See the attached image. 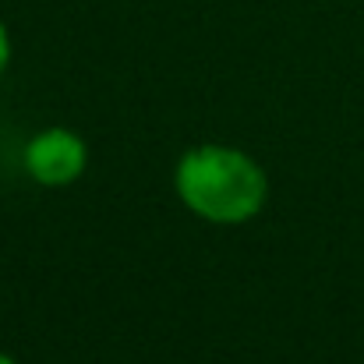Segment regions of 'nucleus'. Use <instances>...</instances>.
<instances>
[{
    "mask_svg": "<svg viewBox=\"0 0 364 364\" xmlns=\"http://www.w3.org/2000/svg\"><path fill=\"white\" fill-rule=\"evenodd\" d=\"M177 198L205 223L241 227L255 220L269 198V177L234 145H195L173 170Z\"/></svg>",
    "mask_w": 364,
    "mask_h": 364,
    "instance_id": "f257e3e1",
    "label": "nucleus"
},
{
    "mask_svg": "<svg viewBox=\"0 0 364 364\" xmlns=\"http://www.w3.org/2000/svg\"><path fill=\"white\" fill-rule=\"evenodd\" d=\"M89 166V145L71 127H43L25 145V170L43 188H68Z\"/></svg>",
    "mask_w": 364,
    "mask_h": 364,
    "instance_id": "f03ea898",
    "label": "nucleus"
},
{
    "mask_svg": "<svg viewBox=\"0 0 364 364\" xmlns=\"http://www.w3.org/2000/svg\"><path fill=\"white\" fill-rule=\"evenodd\" d=\"M7 60H11V36H7V25L0 21V75L7 71Z\"/></svg>",
    "mask_w": 364,
    "mask_h": 364,
    "instance_id": "7ed1b4c3",
    "label": "nucleus"
},
{
    "mask_svg": "<svg viewBox=\"0 0 364 364\" xmlns=\"http://www.w3.org/2000/svg\"><path fill=\"white\" fill-rule=\"evenodd\" d=\"M0 364H18V361H14L11 354H0Z\"/></svg>",
    "mask_w": 364,
    "mask_h": 364,
    "instance_id": "20e7f679",
    "label": "nucleus"
}]
</instances>
